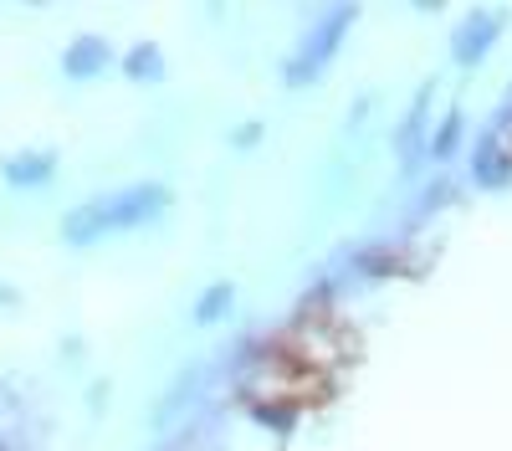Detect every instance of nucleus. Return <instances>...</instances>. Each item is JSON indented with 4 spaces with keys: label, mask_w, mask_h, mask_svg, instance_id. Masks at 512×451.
<instances>
[{
    "label": "nucleus",
    "mask_w": 512,
    "mask_h": 451,
    "mask_svg": "<svg viewBox=\"0 0 512 451\" xmlns=\"http://www.w3.org/2000/svg\"><path fill=\"white\" fill-rule=\"evenodd\" d=\"M164 211H169V190L164 185H128L118 195L82 200L77 211H67L62 241L67 246H93L98 236H113V231H139V226L159 221Z\"/></svg>",
    "instance_id": "1"
},
{
    "label": "nucleus",
    "mask_w": 512,
    "mask_h": 451,
    "mask_svg": "<svg viewBox=\"0 0 512 451\" xmlns=\"http://www.w3.org/2000/svg\"><path fill=\"white\" fill-rule=\"evenodd\" d=\"M349 21H354V11L344 6V11H328L308 36H303V47L292 52V62H287V82L297 88V82H313L323 67H328V57L338 52V41H344V31H349Z\"/></svg>",
    "instance_id": "2"
},
{
    "label": "nucleus",
    "mask_w": 512,
    "mask_h": 451,
    "mask_svg": "<svg viewBox=\"0 0 512 451\" xmlns=\"http://www.w3.org/2000/svg\"><path fill=\"white\" fill-rule=\"evenodd\" d=\"M108 62H113V52H108V41H103V36H77L72 47L62 52V72H67L72 82H88V77H98Z\"/></svg>",
    "instance_id": "3"
},
{
    "label": "nucleus",
    "mask_w": 512,
    "mask_h": 451,
    "mask_svg": "<svg viewBox=\"0 0 512 451\" xmlns=\"http://www.w3.org/2000/svg\"><path fill=\"white\" fill-rule=\"evenodd\" d=\"M0 175H6V185H47L57 175V154H47V149L11 154L6 164H0Z\"/></svg>",
    "instance_id": "4"
},
{
    "label": "nucleus",
    "mask_w": 512,
    "mask_h": 451,
    "mask_svg": "<svg viewBox=\"0 0 512 451\" xmlns=\"http://www.w3.org/2000/svg\"><path fill=\"white\" fill-rule=\"evenodd\" d=\"M200 385H205V364H185V375L164 390V400H159V410H154V421L169 426V421L180 416V410H190V400L200 395Z\"/></svg>",
    "instance_id": "5"
},
{
    "label": "nucleus",
    "mask_w": 512,
    "mask_h": 451,
    "mask_svg": "<svg viewBox=\"0 0 512 451\" xmlns=\"http://www.w3.org/2000/svg\"><path fill=\"white\" fill-rule=\"evenodd\" d=\"M123 72L134 82H164V52L154 47V41H139V47L123 57Z\"/></svg>",
    "instance_id": "6"
},
{
    "label": "nucleus",
    "mask_w": 512,
    "mask_h": 451,
    "mask_svg": "<svg viewBox=\"0 0 512 451\" xmlns=\"http://www.w3.org/2000/svg\"><path fill=\"white\" fill-rule=\"evenodd\" d=\"M231 303H236V287H231V282H210L205 293H200V303H195V323H200V328H210L216 318H226V313H231Z\"/></svg>",
    "instance_id": "7"
},
{
    "label": "nucleus",
    "mask_w": 512,
    "mask_h": 451,
    "mask_svg": "<svg viewBox=\"0 0 512 451\" xmlns=\"http://www.w3.org/2000/svg\"><path fill=\"white\" fill-rule=\"evenodd\" d=\"M492 31H497V21H472V26L461 31V41H456V57H461V62H477V57L487 52Z\"/></svg>",
    "instance_id": "8"
},
{
    "label": "nucleus",
    "mask_w": 512,
    "mask_h": 451,
    "mask_svg": "<svg viewBox=\"0 0 512 451\" xmlns=\"http://www.w3.org/2000/svg\"><path fill=\"white\" fill-rule=\"evenodd\" d=\"M0 303H16V293H11V287H0Z\"/></svg>",
    "instance_id": "9"
},
{
    "label": "nucleus",
    "mask_w": 512,
    "mask_h": 451,
    "mask_svg": "<svg viewBox=\"0 0 512 451\" xmlns=\"http://www.w3.org/2000/svg\"><path fill=\"white\" fill-rule=\"evenodd\" d=\"M0 451H16V446H11V441H0Z\"/></svg>",
    "instance_id": "10"
},
{
    "label": "nucleus",
    "mask_w": 512,
    "mask_h": 451,
    "mask_svg": "<svg viewBox=\"0 0 512 451\" xmlns=\"http://www.w3.org/2000/svg\"><path fill=\"white\" fill-rule=\"evenodd\" d=\"M154 451H175V446H154Z\"/></svg>",
    "instance_id": "11"
}]
</instances>
